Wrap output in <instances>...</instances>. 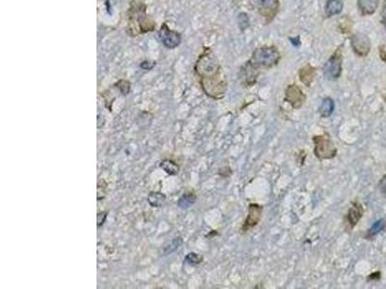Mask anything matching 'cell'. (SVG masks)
<instances>
[{
	"mask_svg": "<svg viewBox=\"0 0 386 289\" xmlns=\"http://www.w3.org/2000/svg\"><path fill=\"white\" fill-rule=\"evenodd\" d=\"M233 173V171H232V169L230 168V167H223V168H220L219 169V171H218V174L221 176V177H229L231 174Z\"/></svg>",
	"mask_w": 386,
	"mask_h": 289,
	"instance_id": "25",
	"label": "cell"
},
{
	"mask_svg": "<svg viewBox=\"0 0 386 289\" xmlns=\"http://www.w3.org/2000/svg\"><path fill=\"white\" fill-rule=\"evenodd\" d=\"M279 0H260L259 13L264 19L265 23H270L279 12Z\"/></svg>",
	"mask_w": 386,
	"mask_h": 289,
	"instance_id": "10",
	"label": "cell"
},
{
	"mask_svg": "<svg viewBox=\"0 0 386 289\" xmlns=\"http://www.w3.org/2000/svg\"><path fill=\"white\" fill-rule=\"evenodd\" d=\"M350 46L357 56L366 57L370 53L372 43L367 35L356 33L350 37Z\"/></svg>",
	"mask_w": 386,
	"mask_h": 289,
	"instance_id": "8",
	"label": "cell"
},
{
	"mask_svg": "<svg viewBox=\"0 0 386 289\" xmlns=\"http://www.w3.org/2000/svg\"><path fill=\"white\" fill-rule=\"evenodd\" d=\"M160 38L162 42L167 48H171V49L179 46L182 41L181 34L174 30H171L166 23H163V25L161 27Z\"/></svg>",
	"mask_w": 386,
	"mask_h": 289,
	"instance_id": "12",
	"label": "cell"
},
{
	"mask_svg": "<svg viewBox=\"0 0 386 289\" xmlns=\"http://www.w3.org/2000/svg\"><path fill=\"white\" fill-rule=\"evenodd\" d=\"M184 261L187 262L190 265H198L203 261V256L196 253V252H189L185 258Z\"/></svg>",
	"mask_w": 386,
	"mask_h": 289,
	"instance_id": "21",
	"label": "cell"
},
{
	"mask_svg": "<svg viewBox=\"0 0 386 289\" xmlns=\"http://www.w3.org/2000/svg\"><path fill=\"white\" fill-rule=\"evenodd\" d=\"M364 214V207L358 201H353L345 215V224L349 230H353Z\"/></svg>",
	"mask_w": 386,
	"mask_h": 289,
	"instance_id": "11",
	"label": "cell"
},
{
	"mask_svg": "<svg viewBox=\"0 0 386 289\" xmlns=\"http://www.w3.org/2000/svg\"><path fill=\"white\" fill-rule=\"evenodd\" d=\"M238 19H239V25H240V28L242 31H244L246 28H248L250 20H249L248 16L245 13L240 14Z\"/></svg>",
	"mask_w": 386,
	"mask_h": 289,
	"instance_id": "22",
	"label": "cell"
},
{
	"mask_svg": "<svg viewBox=\"0 0 386 289\" xmlns=\"http://www.w3.org/2000/svg\"><path fill=\"white\" fill-rule=\"evenodd\" d=\"M166 201V196L161 192H151L148 196V203L153 207H161Z\"/></svg>",
	"mask_w": 386,
	"mask_h": 289,
	"instance_id": "18",
	"label": "cell"
},
{
	"mask_svg": "<svg viewBox=\"0 0 386 289\" xmlns=\"http://www.w3.org/2000/svg\"><path fill=\"white\" fill-rule=\"evenodd\" d=\"M263 214H264V207L263 206H261L259 204H255V203L249 204L247 216L241 228V232L246 233V232L252 231L254 228H256L262 220Z\"/></svg>",
	"mask_w": 386,
	"mask_h": 289,
	"instance_id": "6",
	"label": "cell"
},
{
	"mask_svg": "<svg viewBox=\"0 0 386 289\" xmlns=\"http://www.w3.org/2000/svg\"><path fill=\"white\" fill-rule=\"evenodd\" d=\"M160 167L168 174L176 175L180 172V166L170 159H164L160 163Z\"/></svg>",
	"mask_w": 386,
	"mask_h": 289,
	"instance_id": "19",
	"label": "cell"
},
{
	"mask_svg": "<svg viewBox=\"0 0 386 289\" xmlns=\"http://www.w3.org/2000/svg\"><path fill=\"white\" fill-rule=\"evenodd\" d=\"M383 18H384V20H386V1L385 6H384V9H383Z\"/></svg>",
	"mask_w": 386,
	"mask_h": 289,
	"instance_id": "31",
	"label": "cell"
},
{
	"mask_svg": "<svg viewBox=\"0 0 386 289\" xmlns=\"http://www.w3.org/2000/svg\"><path fill=\"white\" fill-rule=\"evenodd\" d=\"M381 0H357V8L361 16H372L374 15L379 6Z\"/></svg>",
	"mask_w": 386,
	"mask_h": 289,
	"instance_id": "13",
	"label": "cell"
},
{
	"mask_svg": "<svg viewBox=\"0 0 386 289\" xmlns=\"http://www.w3.org/2000/svg\"><path fill=\"white\" fill-rule=\"evenodd\" d=\"M115 87H117L123 95H128L130 91V83L128 80H120L115 84Z\"/></svg>",
	"mask_w": 386,
	"mask_h": 289,
	"instance_id": "23",
	"label": "cell"
},
{
	"mask_svg": "<svg viewBox=\"0 0 386 289\" xmlns=\"http://www.w3.org/2000/svg\"><path fill=\"white\" fill-rule=\"evenodd\" d=\"M281 60V53L277 46L266 45L256 48L249 61L258 69H271L278 65Z\"/></svg>",
	"mask_w": 386,
	"mask_h": 289,
	"instance_id": "3",
	"label": "cell"
},
{
	"mask_svg": "<svg viewBox=\"0 0 386 289\" xmlns=\"http://www.w3.org/2000/svg\"><path fill=\"white\" fill-rule=\"evenodd\" d=\"M344 3L336 0H326L325 15L327 18H331L340 15L343 11Z\"/></svg>",
	"mask_w": 386,
	"mask_h": 289,
	"instance_id": "16",
	"label": "cell"
},
{
	"mask_svg": "<svg viewBox=\"0 0 386 289\" xmlns=\"http://www.w3.org/2000/svg\"><path fill=\"white\" fill-rule=\"evenodd\" d=\"M182 244V238L181 237H176L174 238L171 241V243L169 244V246L165 247L164 249V253H169L172 252L173 250H175L176 249L179 248V246Z\"/></svg>",
	"mask_w": 386,
	"mask_h": 289,
	"instance_id": "24",
	"label": "cell"
},
{
	"mask_svg": "<svg viewBox=\"0 0 386 289\" xmlns=\"http://www.w3.org/2000/svg\"><path fill=\"white\" fill-rule=\"evenodd\" d=\"M336 1H341V2H344L345 0H336Z\"/></svg>",
	"mask_w": 386,
	"mask_h": 289,
	"instance_id": "33",
	"label": "cell"
},
{
	"mask_svg": "<svg viewBox=\"0 0 386 289\" xmlns=\"http://www.w3.org/2000/svg\"><path fill=\"white\" fill-rule=\"evenodd\" d=\"M384 23H385V26H386V20H384Z\"/></svg>",
	"mask_w": 386,
	"mask_h": 289,
	"instance_id": "32",
	"label": "cell"
},
{
	"mask_svg": "<svg viewBox=\"0 0 386 289\" xmlns=\"http://www.w3.org/2000/svg\"><path fill=\"white\" fill-rule=\"evenodd\" d=\"M379 187H380L381 192H382L383 194L386 195V175H384V177L380 180V182H379Z\"/></svg>",
	"mask_w": 386,
	"mask_h": 289,
	"instance_id": "29",
	"label": "cell"
},
{
	"mask_svg": "<svg viewBox=\"0 0 386 289\" xmlns=\"http://www.w3.org/2000/svg\"><path fill=\"white\" fill-rule=\"evenodd\" d=\"M314 154L319 160L333 159L337 155V148L328 133L316 135L313 137Z\"/></svg>",
	"mask_w": 386,
	"mask_h": 289,
	"instance_id": "4",
	"label": "cell"
},
{
	"mask_svg": "<svg viewBox=\"0 0 386 289\" xmlns=\"http://www.w3.org/2000/svg\"><path fill=\"white\" fill-rule=\"evenodd\" d=\"M386 222L385 219H381L377 221L366 232L365 238L368 240L373 239L375 236H377L381 231H383L386 229Z\"/></svg>",
	"mask_w": 386,
	"mask_h": 289,
	"instance_id": "17",
	"label": "cell"
},
{
	"mask_svg": "<svg viewBox=\"0 0 386 289\" xmlns=\"http://www.w3.org/2000/svg\"><path fill=\"white\" fill-rule=\"evenodd\" d=\"M343 72V44L339 45L332 55L325 62L323 73L325 79L330 81L338 80Z\"/></svg>",
	"mask_w": 386,
	"mask_h": 289,
	"instance_id": "5",
	"label": "cell"
},
{
	"mask_svg": "<svg viewBox=\"0 0 386 289\" xmlns=\"http://www.w3.org/2000/svg\"><path fill=\"white\" fill-rule=\"evenodd\" d=\"M194 73L206 96L215 100L225 96L228 88L226 75L210 47L203 48L194 65Z\"/></svg>",
	"mask_w": 386,
	"mask_h": 289,
	"instance_id": "1",
	"label": "cell"
},
{
	"mask_svg": "<svg viewBox=\"0 0 386 289\" xmlns=\"http://www.w3.org/2000/svg\"><path fill=\"white\" fill-rule=\"evenodd\" d=\"M381 278H382V273L380 271H377V272H374L371 275H369L368 278H367V281L368 282L379 281V280H381Z\"/></svg>",
	"mask_w": 386,
	"mask_h": 289,
	"instance_id": "27",
	"label": "cell"
},
{
	"mask_svg": "<svg viewBox=\"0 0 386 289\" xmlns=\"http://www.w3.org/2000/svg\"><path fill=\"white\" fill-rule=\"evenodd\" d=\"M385 99H386V98H385Z\"/></svg>",
	"mask_w": 386,
	"mask_h": 289,
	"instance_id": "34",
	"label": "cell"
},
{
	"mask_svg": "<svg viewBox=\"0 0 386 289\" xmlns=\"http://www.w3.org/2000/svg\"><path fill=\"white\" fill-rule=\"evenodd\" d=\"M284 100L288 102L293 109H301L306 101V95L297 84H290L285 90Z\"/></svg>",
	"mask_w": 386,
	"mask_h": 289,
	"instance_id": "7",
	"label": "cell"
},
{
	"mask_svg": "<svg viewBox=\"0 0 386 289\" xmlns=\"http://www.w3.org/2000/svg\"><path fill=\"white\" fill-rule=\"evenodd\" d=\"M305 152L304 151H301V153L300 154H298L299 155H300V158H297V161H298V163L300 164V165H304V162H305V158H306V154H304L303 156H302V154H304Z\"/></svg>",
	"mask_w": 386,
	"mask_h": 289,
	"instance_id": "30",
	"label": "cell"
},
{
	"mask_svg": "<svg viewBox=\"0 0 386 289\" xmlns=\"http://www.w3.org/2000/svg\"><path fill=\"white\" fill-rule=\"evenodd\" d=\"M195 200H196V196L193 193H191V192H187L180 199L178 205L180 207H183V208H186V207H189L190 205L194 204Z\"/></svg>",
	"mask_w": 386,
	"mask_h": 289,
	"instance_id": "20",
	"label": "cell"
},
{
	"mask_svg": "<svg viewBox=\"0 0 386 289\" xmlns=\"http://www.w3.org/2000/svg\"><path fill=\"white\" fill-rule=\"evenodd\" d=\"M261 70L255 67L249 60L240 70L241 83L244 87H252L257 82Z\"/></svg>",
	"mask_w": 386,
	"mask_h": 289,
	"instance_id": "9",
	"label": "cell"
},
{
	"mask_svg": "<svg viewBox=\"0 0 386 289\" xmlns=\"http://www.w3.org/2000/svg\"><path fill=\"white\" fill-rule=\"evenodd\" d=\"M379 52H380V57L381 59L386 63V44H382L379 47Z\"/></svg>",
	"mask_w": 386,
	"mask_h": 289,
	"instance_id": "28",
	"label": "cell"
},
{
	"mask_svg": "<svg viewBox=\"0 0 386 289\" xmlns=\"http://www.w3.org/2000/svg\"><path fill=\"white\" fill-rule=\"evenodd\" d=\"M335 104L331 97H325L319 107V114L322 118H329L334 112Z\"/></svg>",
	"mask_w": 386,
	"mask_h": 289,
	"instance_id": "15",
	"label": "cell"
},
{
	"mask_svg": "<svg viewBox=\"0 0 386 289\" xmlns=\"http://www.w3.org/2000/svg\"><path fill=\"white\" fill-rule=\"evenodd\" d=\"M147 6L141 2L133 1L128 11V28L129 36L135 37L156 29V22L147 15Z\"/></svg>",
	"mask_w": 386,
	"mask_h": 289,
	"instance_id": "2",
	"label": "cell"
},
{
	"mask_svg": "<svg viewBox=\"0 0 386 289\" xmlns=\"http://www.w3.org/2000/svg\"><path fill=\"white\" fill-rule=\"evenodd\" d=\"M107 214L108 213L106 211L105 212H101V213L98 214V227H101V226L103 225V223H104V221H105V219L107 217Z\"/></svg>",
	"mask_w": 386,
	"mask_h": 289,
	"instance_id": "26",
	"label": "cell"
},
{
	"mask_svg": "<svg viewBox=\"0 0 386 289\" xmlns=\"http://www.w3.org/2000/svg\"><path fill=\"white\" fill-rule=\"evenodd\" d=\"M317 76V70L310 64L305 65L299 71V77L301 83H303L306 87H310L314 82Z\"/></svg>",
	"mask_w": 386,
	"mask_h": 289,
	"instance_id": "14",
	"label": "cell"
}]
</instances>
